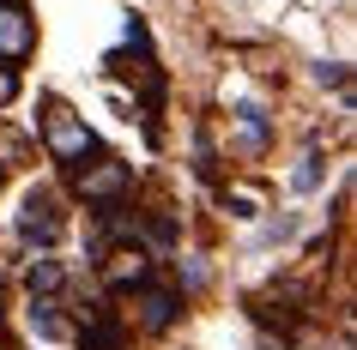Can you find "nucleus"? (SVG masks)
I'll return each mask as SVG.
<instances>
[{"label":"nucleus","mask_w":357,"mask_h":350,"mask_svg":"<svg viewBox=\"0 0 357 350\" xmlns=\"http://www.w3.org/2000/svg\"><path fill=\"white\" fill-rule=\"evenodd\" d=\"M43 151L55 157V164H85L97 151V133L85 127V115H73L61 97H43Z\"/></svg>","instance_id":"obj_1"},{"label":"nucleus","mask_w":357,"mask_h":350,"mask_svg":"<svg viewBox=\"0 0 357 350\" xmlns=\"http://www.w3.org/2000/svg\"><path fill=\"white\" fill-rule=\"evenodd\" d=\"M73 187L85 205H121L133 193V164H121V157H109V151H97V164H73Z\"/></svg>","instance_id":"obj_2"},{"label":"nucleus","mask_w":357,"mask_h":350,"mask_svg":"<svg viewBox=\"0 0 357 350\" xmlns=\"http://www.w3.org/2000/svg\"><path fill=\"white\" fill-rule=\"evenodd\" d=\"M37 49V24L24 0H0V61H24Z\"/></svg>","instance_id":"obj_3"},{"label":"nucleus","mask_w":357,"mask_h":350,"mask_svg":"<svg viewBox=\"0 0 357 350\" xmlns=\"http://www.w3.org/2000/svg\"><path fill=\"white\" fill-rule=\"evenodd\" d=\"M97 266H103V284H109V290H139V284L151 278V248L128 241V248H115V254H103Z\"/></svg>","instance_id":"obj_4"},{"label":"nucleus","mask_w":357,"mask_h":350,"mask_svg":"<svg viewBox=\"0 0 357 350\" xmlns=\"http://www.w3.org/2000/svg\"><path fill=\"white\" fill-rule=\"evenodd\" d=\"M128 296H133L139 326H146V332H169V326H176V314H182V296L169 290V284H151V278L139 284V290H128Z\"/></svg>","instance_id":"obj_5"},{"label":"nucleus","mask_w":357,"mask_h":350,"mask_svg":"<svg viewBox=\"0 0 357 350\" xmlns=\"http://www.w3.org/2000/svg\"><path fill=\"white\" fill-rule=\"evenodd\" d=\"M61 230H67V218L55 212V193H31V200L19 205V236L24 241L49 248V241H61Z\"/></svg>","instance_id":"obj_6"},{"label":"nucleus","mask_w":357,"mask_h":350,"mask_svg":"<svg viewBox=\"0 0 357 350\" xmlns=\"http://www.w3.org/2000/svg\"><path fill=\"white\" fill-rule=\"evenodd\" d=\"M273 145V121H266V109H236L230 115V157H261V151Z\"/></svg>","instance_id":"obj_7"},{"label":"nucleus","mask_w":357,"mask_h":350,"mask_svg":"<svg viewBox=\"0 0 357 350\" xmlns=\"http://www.w3.org/2000/svg\"><path fill=\"white\" fill-rule=\"evenodd\" d=\"M79 344L85 350H128V326L109 302H91L85 308V326H79Z\"/></svg>","instance_id":"obj_8"},{"label":"nucleus","mask_w":357,"mask_h":350,"mask_svg":"<svg viewBox=\"0 0 357 350\" xmlns=\"http://www.w3.org/2000/svg\"><path fill=\"white\" fill-rule=\"evenodd\" d=\"M31 332L37 338H67V320H61L55 296H31Z\"/></svg>","instance_id":"obj_9"},{"label":"nucleus","mask_w":357,"mask_h":350,"mask_svg":"<svg viewBox=\"0 0 357 350\" xmlns=\"http://www.w3.org/2000/svg\"><path fill=\"white\" fill-rule=\"evenodd\" d=\"M61 284H67V278H61L55 260H31V266H24V290L31 296H55Z\"/></svg>","instance_id":"obj_10"},{"label":"nucleus","mask_w":357,"mask_h":350,"mask_svg":"<svg viewBox=\"0 0 357 350\" xmlns=\"http://www.w3.org/2000/svg\"><path fill=\"white\" fill-rule=\"evenodd\" d=\"M321 187V151H303V164L291 169V193H315Z\"/></svg>","instance_id":"obj_11"},{"label":"nucleus","mask_w":357,"mask_h":350,"mask_svg":"<svg viewBox=\"0 0 357 350\" xmlns=\"http://www.w3.org/2000/svg\"><path fill=\"white\" fill-rule=\"evenodd\" d=\"M225 205H230V218H261V200L248 187H225Z\"/></svg>","instance_id":"obj_12"},{"label":"nucleus","mask_w":357,"mask_h":350,"mask_svg":"<svg viewBox=\"0 0 357 350\" xmlns=\"http://www.w3.org/2000/svg\"><path fill=\"white\" fill-rule=\"evenodd\" d=\"M315 85H333V91H345V85H351L345 61H321V67H315Z\"/></svg>","instance_id":"obj_13"},{"label":"nucleus","mask_w":357,"mask_h":350,"mask_svg":"<svg viewBox=\"0 0 357 350\" xmlns=\"http://www.w3.org/2000/svg\"><path fill=\"white\" fill-rule=\"evenodd\" d=\"M19 97V73H13V61H0V109Z\"/></svg>","instance_id":"obj_14"},{"label":"nucleus","mask_w":357,"mask_h":350,"mask_svg":"<svg viewBox=\"0 0 357 350\" xmlns=\"http://www.w3.org/2000/svg\"><path fill=\"white\" fill-rule=\"evenodd\" d=\"M0 320H6V308H0Z\"/></svg>","instance_id":"obj_15"}]
</instances>
